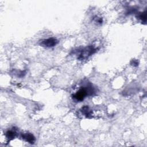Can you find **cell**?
I'll return each instance as SVG.
<instances>
[{"label":"cell","mask_w":147,"mask_h":147,"mask_svg":"<svg viewBox=\"0 0 147 147\" xmlns=\"http://www.w3.org/2000/svg\"><path fill=\"white\" fill-rule=\"evenodd\" d=\"M92 92L93 90L91 87H88L87 88L82 87L78 91H77V92L72 95V98L76 101L81 102L84 99L87 95L92 94Z\"/></svg>","instance_id":"1"},{"label":"cell","mask_w":147,"mask_h":147,"mask_svg":"<svg viewBox=\"0 0 147 147\" xmlns=\"http://www.w3.org/2000/svg\"><path fill=\"white\" fill-rule=\"evenodd\" d=\"M6 137H7V139H9V140H11L13 139H14L16 136V132L14 130H7L6 132Z\"/></svg>","instance_id":"6"},{"label":"cell","mask_w":147,"mask_h":147,"mask_svg":"<svg viewBox=\"0 0 147 147\" xmlns=\"http://www.w3.org/2000/svg\"><path fill=\"white\" fill-rule=\"evenodd\" d=\"M146 11H144V13H141L140 16H139V18L142 21H144L145 22H146Z\"/></svg>","instance_id":"7"},{"label":"cell","mask_w":147,"mask_h":147,"mask_svg":"<svg viewBox=\"0 0 147 147\" xmlns=\"http://www.w3.org/2000/svg\"><path fill=\"white\" fill-rule=\"evenodd\" d=\"M96 51V49L92 45L86 47L82 51V52H81L80 54L79 55V57H78V59L80 60L86 59L88 58L90 56L94 54Z\"/></svg>","instance_id":"2"},{"label":"cell","mask_w":147,"mask_h":147,"mask_svg":"<svg viewBox=\"0 0 147 147\" xmlns=\"http://www.w3.org/2000/svg\"><path fill=\"white\" fill-rule=\"evenodd\" d=\"M58 42L59 41L57 39L55 38H49L42 40L40 42V45L45 47L50 48L55 46Z\"/></svg>","instance_id":"3"},{"label":"cell","mask_w":147,"mask_h":147,"mask_svg":"<svg viewBox=\"0 0 147 147\" xmlns=\"http://www.w3.org/2000/svg\"><path fill=\"white\" fill-rule=\"evenodd\" d=\"M82 113H83L84 114V115L86 116V117L87 118H91V111L89 109V107L87 106H85L84 107H83L82 108L81 110Z\"/></svg>","instance_id":"5"},{"label":"cell","mask_w":147,"mask_h":147,"mask_svg":"<svg viewBox=\"0 0 147 147\" xmlns=\"http://www.w3.org/2000/svg\"><path fill=\"white\" fill-rule=\"evenodd\" d=\"M22 138L24 139L25 141L31 144H33L35 142V137L34 136L30 133H26L22 134Z\"/></svg>","instance_id":"4"}]
</instances>
